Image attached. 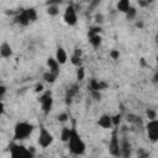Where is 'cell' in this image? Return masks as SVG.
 Masks as SVG:
<instances>
[{
  "label": "cell",
  "mask_w": 158,
  "mask_h": 158,
  "mask_svg": "<svg viewBox=\"0 0 158 158\" xmlns=\"http://www.w3.org/2000/svg\"><path fill=\"white\" fill-rule=\"evenodd\" d=\"M68 149L74 156H83L86 151V144L83 141L81 136L78 133L75 127H73L72 130V136L68 141Z\"/></svg>",
  "instance_id": "cell-1"
},
{
  "label": "cell",
  "mask_w": 158,
  "mask_h": 158,
  "mask_svg": "<svg viewBox=\"0 0 158 158\" xmlns=\"http://www.w3.org/2000/svg\"><path fill=\"white\" fill-rule=\"evenodd\" d=\"M35 131V126L26 121H19L14 127V141L27 139Z\"/></svg>",
  "instance_id": "cell-2"
},
{
  "label": "cell",
  "mask_w": 158,
  "mask_h": 158,
  "mask_svg": "<svg viewBox=\"0 0 158 158\" xmlns=\"http://www.w3.org/2000/svg\"><path fill=\"white\" fill-rule=\"evenodd\" d=\"M10 158H33L35 157V148L30 147L26 148L23 144L12 142L9 146Z\"/></svg>",
  "instance_id": "cell-3"
},
{
  "label": "cell",
  "mask_w": 158,
  "mask_h": 158,
  "mask_svg": "<svg viewBox=\"0 0 158 158\" xmlns=\"http://www.w3.org/2000/svg\"><path fill=\"white\" fill-rule=\"evenodd\" d=\"M53 141H54L53 135H52L43 125H41V126H40L38 139H37L40 147H41V148H47V147H49V146L53 143Z\"/></svg>",
  "instance_id": "cell-4"
},
{
  "label": "cell",
  "mask_w": 158,
  "mask_h": 158,
  "mask_svg": "<svg viewBox=\"0 0 158 158\" xmlns=\"http://www.w3.org/2000/svg\"><path fill=\"white\" fill-rule=\"evenodd\" d=\"M38 101L41 104V109L43 111L44 115H48L53 107V96H52V91L47 90L44 93H42V95L38 98Z\"/></svg>",
  "instance_id": "cell-5"
},
{
  "label": "cell",
  "mask_w": 158,
  "mask_h": 158,
  "mask_svg": "<svg viewBox=\"0 0 158 158\" xmlns=\"http://www.w3.org/2000/svg\"><path fill=\"white\" fill-rule=\"evenodd\" d=\"M63 21L68 25V26H75L78 22V14H77V9L74 7L73 4L68 5L63 12Z\"/></svg>",
  "instance_id": "cell-6"
},
{
  "label": "cell",
  "mask_w": 158,
  "mask_h": 158,
  "mask_svg": "<svg viewBox=\"0 0 158 158\" xmlns=\"http://www.w3.org/2000/svg\"><path fill=\"white\" fill-rule=\"evenodd\" d=\"M109 153L115 158H120L121 157V143L118 142V137H117V131L116 130L112 132L110 142H109Z\"/></svg>",
  "instance_id": "cell-7"
},
{
  "label": "cell",
  "mask_w": 158,
  "mask_h": 158,
  "mask_svg": "<svg viewBox=\"0 0 158 158\" xmlns=\"http://www.w3.org/2000/svg\"><path fill=\"white\" fill-rule=\"evenodd\" d=\"M146 132L148 136V139L153 143L158 142V118L148 121L146 125Z\"/></svg>",
  "instance_id": "cell-8"
},
{
  "label": "cell",
  "mask_w": 158,
  "mask_h": 158,
  "mask_svg": "<svg viewBox=\"0 0 158 158\" xmlns=\"http://www.w3.org/2000/svg\"><path fill=\"white\" fill-rule=\"evenodd\" d=\"M88 88L90 91H101V90H105L109 88V84L105 83V81H101V80H96V79H90L89 80V84H88Z\"/></svg>",
  "instance_id": "cell-9"
},
{
  "label": "cell",
  "mask_w": 158,
  "mask_h": 158,
  "mask_svg": "<svg viewBox=\"0 0 158 158\" xmlns=\"http://www.w3.org/2000/svg\"><path fill=\"white\" fill-rule=\"evenodd\" d=\"M98 125L101 127V128H105V130H109L114 125H112V116L109 115V114H104L99 117L98 120Z\"/></svg>",
  "instance_id": "cell-10"
},
{
  "label": "cell",
  "mask_w": 158,
  "mask_h": 158,
  "mask_svg": "<svg viewBox=\"0 0 158 158\" xmlns=\"http://www.w3.org/2000/svg\"><path fill=\"white\" fill-rule=\"evenodd\" d=\"M54 58L57 59V62H58L60 65H62V64H65L67 60H68V53H67V51H65L62 46H58L57 49H56Z\"/></svg>",
  "instance_id": "cell-11"
},
{
  "label": "cell",
  "mask_w": 158,
  "mask_h": 158,
  "mask_svg": "<svg viewBox=\"0 0 158 158\" xmlns=\"http://www.w3.org/2000/svg\"><path fill=\"white\" fill-rule=\"evenodd\" d=\"M0 56L1 58H10L12 56V47L10 46L9 42L4 41L0 44Z\"/></svg>",
  "instance_id": "cell-12"
},
{
  "label": "cell",
  "mask_w": 158,
  "mask_h": 158,
  "mask_svg": "<svg viewBox=\"0 0 158 158\" xmlns=\"http://www.w3.org/2000/svg\"><path fill=\"white\" fill-rule=\"evenodd\" d=\"M59 65H60V64L57 62L56 58H52V57L47 58V67H48V70H49L51 73H53L54 75H57V77H58V74H59Z\"/></svg>",
  "instance_id": "cell-13"
},
{
  "label": "cell",
  "mask_w": 158,
  "mask_h": 158,
  "mask_svg": "<svg viewBox=\"0 0 158 158\" xmlns=\"http://www.w3.org/2000/svg\"><path fill=\"white\" fill-rule=\"evenodd\" d=\"M15 21H16L19 25H21V26H27V25L31 23V22L28 21V19H27L26 14H25V10H20V11H19V14H17L16 17H15Z\"/></svg>",
  "instance_id": "cell-14"
},
{
  "label": "cell",
  "mask_w": 158,
  "mask_h": 158,
  "mask_svg": "<svg viewBox=\"0 0 158 158\" xmlns=\"http://www.w3.org/2000/svg\"><path fill=\"white\" fill-rule=\"evenodd\" d=\"M78 93H79V86H78V84H73V85L67 90V94H65V101H67V102H70L72 99H73Z\"/></svg>",
  "instance_id": "cell-15"
},
{
  "label": "cell",
  "mask_w": 158,
  "mask_h": 158,
  "mask_svg": "<svg viewBox=\"0 0 158 158\" xmlns=\"http://www.w3.org/2000/svg\"><path fill=\"white\" fill-rule=\"evenodd\" d=\"M131 6H132V5H131L130 0H120V1L117 2V5H116L117 10H118L120 12H123V14H126V12L130 10Z\"/></svg>",
  "instance_id": "cell-16"
},
{
  "label": "cell",
  "mask_w": 158,
  "mask_h": 158,
  "mask_svg": "<svg viewBox=\"0 0 158 158\" xmlns=\"http://www.w3.org/2000/svg\"><path fill=\"white\" fill-rule=\"evenodd\" d=\"M131 156V146L127 141L121 143V158H130Z\"/></svg>",
  "instance_id": "cell-17"
},
{
  "label": "cell",
  "mask_w": 158,
  "mask_h": 158,
  "mask_svg": "<svg viewBox=\"0 0 158 158\" xmlns=\"http://www.w3.org/2000/svg\"><path fill=\"white\" fill-rule=\"evenodd\" d=\"M72 130H73V127H67V126H64L62 128V131H60V139H62V142L68 143V141H69V138L72 136Z\"/></svg>",
  "instance_id": "cell-18"
},
{
  "label": "cell",
  "mask_w": 158,
  "mask_h": 158,
  "mask_svg": "<svg viewBox=\"0 0 158 158\" xmlns=\"http://www.w3.org/2000/svg\"><path fill=\"white\" fill-rule=\"evenodd\" d=\"M126 120H127V122L133 123V125H136V126H142V118H141L139 116L135 115V114H127Z\"/></svg>",
  "instance_id": "cell-19"
},
{
  "label": "cell",
  "mask_w": 158,
  "mask_h": 158,
  "mask_svg": "<svg viewBox=\"0 0 158 158\" xmlns=\"http://www.w3.org/2000/svg\"><path fill=\"white\" fill-rule=\"evenodd\" d=\"M48 7H47V14L49 16H57L59 14V9L57 6V2H47Z\"/></svg>",
  "instance_id": "cell-20"
},
{
  "label": "cell",
  "mask_w": 158,
  "mask_h": 158,
  "mask_svg": "<svg viewBox=\"0 0 158 158\" xmlns=\"http://www.w3.org/2000/svg\"><path fill=\"white\" fill-rule=\"evenodd\" d=\"M101 41H102V38H101L100 35H93V36H89V42H90V44H91L94 48H98V47L101 44Z\"/></svg>",
  "instance_id": "cell-21"
},
{
  "label": "cell",
  "mask_w": 158,
  "mask_h": 158,
  "mask_svg": "<svg viewBox=\"0 0 158 158\" xmlns=\"http://www.w3.org/2000/svg\"><path fill=\"white\" fill-rule=\"evenodd\" d=\"M42 78H43V80H44L46 83L53 84V83L56 81V79H57V75H54L53 73H51L49 70H47V72H44V73H43Z\"/></svg>",
  "instance_id": "cell-22"
},
{
  "label": "cell",
  "mask_w": 158,
  "mask_h": 158,
  "mask_svg": "<svg viewBox=\"0 0 158 158\" xmlns=\"http://www.w3.org/2000/svg\"><path fill=\"white\" fill-rule=\"evenodd\" d=\"M25 14H26V16H27V19H28L30 22H33L37 19V12H36V10L33 7L25 9Z\"/></svg>",
  "instance_id": "cell-23"
},
{
  "label": "cell",
  "mask_w": 158,
  "mask_h": 158,
  "mask_svg": "<svg viewBox=\"0 0 158 158\" xmlns=\"http://www.w3.org/2000/svg\"><path fill=\"white\" fill-rule=\"evenodd\" d=\"M70 63L74 65V67H77V68H80V67H83V58L81 57H75V56H73L72 54V57H70Z\"/></svg>",
  "instance_id": "cell-24"
},
{
  "label": "cell",
  "mask_w": 158,
  "mask_h": 158,
  "mask_svg": "<svg viewBox=\"0 0 158 158\" xmlns=\"http://www.w3.org/2000/svg\"><path fill=\"white\" fill-rule=\"evenodd\" d=\"M125 15H126V19H127V20H133V19L137 16V10H136V7H135V6H131L130 10H128Z\"/></svg>",
  "instance_id": "cell-25"
},
{
  "label": "cell",
  "mask_w": 158,
  "mask_h": 158,
  "mask_svg": "<svg viewBox=\"0 0 158 158\" xmlns=\"http://www.w3.org/2000/svg\"><path fill=\"white\" fill-rule=\"evenodd\" d=\"M146 116H147L148 121L156 120V118H157V111H156L154 109H147V110H146Z\"/></svg>",
  "instance_id": "cell-26"
},
{
  "label": "cell",
  "mask_w": 158,
  "mask_h": 158,
  "mask_svg": "<svg viewBox=\"0 0 158 158\" xmlns=\"http://www.w3.org/2000/svg\"><path fill=\"white\" fill-rule=\"evenodd\" d=\"M84 78H85V68L84 67H80V68L77 69V80L78 81H81Z\"/></svg>",
  "instance_id": "cell-27"
},
{
  "label": "cell",
  "mask_w": 158,
  "mask_h": 158,
  "mask_svg": "<svg viewBox=\"0 0 158 158\" xmlns=\"http://www.w3.org/2000/svg\"><path fill=\"white\" fill-rule=\"evenodd\" d=\"M100 32H101V27H100V26H94V27H91V28L89 30L88 36H93V35H100Z\"/></svg>",
  "instance_id": "cell-28"
},
{
  "label": "cell",
  "mask_w": 158,
  "mask_h": 158,
  "mask_svg": "<svg viewBox=\"0 0 158 158\" xmlns=\"http://www.w3.org/2000/svg\"><path fill=\"white\" fill-rule=\"evenodd\" d=\"M68 118H69V116H68V114H67V112H60V114L57 116V120H58L59 122H62V123L67 122V121H68Z\"/></svg>",
  "instance_id": "cell-29"
},
{
  "label": "cell",
  "mask_w": 158,
  "mask_h": 158,
  "mask_svg": "<svg viewBox=\"0 0 158 158\" xmlns=\"http://www.w3.org/2000/svg\"><path fill=\"white\" fill-rule=\"evenodd\" d=\"M121 115L120 114H116V115H112V125H114V127H117L118 125H120V122H121Z\"/></svg>",
  "instance_id": "cell-30"
},
{
  "label": "cell",
  "mask_w": 158,
  "mask_h": 158,
  "mask_svg": "<svg viewBox=\"0 0 158 158\" xmlns=\"http://www.w3.org/2000/svg\"><path fill=\"white\" fill-rule=\"evenodd\" d=\"M110 57H111V59H118L120 58V52H118V49H111L110 51Z\"/></svg>",
  "instance_id": "cell-31"
},
{
  "label": "cell",
  "mask_w": 158,
  "mask_h": 158,
  "mask_svg": "<svg viewBox=\"0 0 158 158\" xmlns=\"http://www.w3.org/2000/svg\"><path fill=\"white\" fill-rule=\"evenodd\" d=\"M90 94H91V98L94 100H96V101L101 100V93L100 91H90Z\"/></svg>",
  "instance_id": "cell-32"
},
{
  "label": "cell",
  "mask_w": 158,
  "mask_h": 158,
  "mask_svg": "<svg viewBox=\"0 0 158 158\" xmlns=\"http://www.w3.org/2000/svg\"><path fill=\"white\" fill-rule=\"evenodd\" d=\"M5 93H6V88H5V85H0V101L4 100Z\"/></svg>",
  "instance_id": "cell-33"
},
{
  "label": "cell",
  "mask_w": 158,
  "mask_h": 158,
  "mask_svg": "<svg viewBox=\"0 0 158 158\" xmlns=\"http://www.w3.org/2000/svg\"><path fill=\"white\" fill-rule=\"evenodd\" d=\"M73 56H75V57H81V56H83V52H81V49H80V48H75V49H74V53H73Z\"/></svg>",
  "instance_id": "cell-34"
},
{
  "label": "cell",
  "mask_w": 158,
  "mask_h": 158,
  "mask_svg": "<svg viewBox=\"0 0 158 158\" xmlns=\"http://www.w3.org/2000/svg\"><path fill=\"white\" fill-rule=\"evenodd\" d=\"M149 4H151V1H142V0H138V5L142 6V7H146V6H148Z\"/></svg>",
  "instance_id": "cell-35"
},
{
  "label": "cell",
  "mask_w": 158,
  "mask_h": 158,
  "mask_svg": "<svg viewBox=\"0 0 158 158\" xmlns=\"http://www.w3.org/2000/svg\"><path fill=\"white\" fill-rule=\"evenodd\" d=\"M35 91H36V93H42V91H43V85H42V84H37Z\"/></svg>",
  "instance_id": "cell-36"
},
{
  "label": "cell",
  "mask_w": 158,
  "mask_h": 158,
  "mask_svg": "<svg viewBox=\"0 0 158 158\" xmlns=\"http://www.w3.org/2000/svg\"><path fill=\"white\" fill-rule=\"evenodd\" d=\"M136 27L142 28V27H143V22H142V21H137V22H136Z\"/></svg>",
  "instance_id": "cell-37"
},
{
  "label": "cell",
  "mask_w": 158,
  "mask_h": 158,
  "mask_svg": "<svg viewBox=\"0 0 158 158\" xmlns=\"http://www.w3.org/2000/svg\"><path fill=\"white\" fill-rule=\"evenodd\" d=\"M153 81H154V83H158V72L153 75Z\"/></svg>",
  "instance_id": "cell-38"
},
{
  "label": "cell",
  "mask_w": 158,
  "mask_h": 158,
  "mask_svg": "<svg viewBox=\"0 0 158 158\" xmlns=\"http://www.w3.org/2000/svg\"><path fill=\"white\" fill-rule=\"evenodd\" d=\"M156 64H157V68H158V54L156 56Z\"/></svg>",
  "instance_id": "cell-39"
},
{
  "label": "cell",
  "mask_w": 158,
  "mask_h": 158,
  "mask_svg": "<svg viewBox=\"0 0 158 158\" xmlns=\"http://www.w3.org/2000/svg\"><path fill=\"white\" fill-rule=\"evenodd\" d=\"M156 42L158 43V32H157V35H156Z\"/></svg>",
  "instance_id": "cell-40"
},
{
  "label": "cell",
  "mask_w": 158,
  "mask_h": 158,
  "mask_svg": "<svg viewBox=\"0 0 158 158\" xmlns=\"http://www.w3.org/2000/svg\"><path fill=\"white\" fill-rule=\"evenodd\" d=\"M64 158H69V157H64Z\"/></svg>",
  "instance_id": "cell-41"
},
{
  "label": "cell",
  "mask_w": 158,
  "mask_h": 158,
  "mask_svg": "<svg viewBox=\"0 0 158 158\" xmlns=\"http://www.w3.org/2000/svg\"><path fill=\"white\" fill-rule=\"evenodd\" d=\"M143 158H147V157H143Z\"/></svg>",
  "instance_id": "cell-42"
}]
</instances>
